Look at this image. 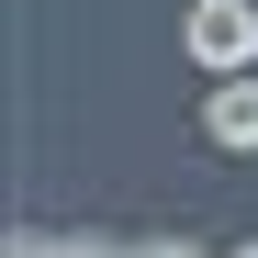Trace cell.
<instances>
[{
    "mask_svg": "<svg viewBox=\"0 0 258 258\" xmlns=\"http://www.w3.org/2000/svg\"><path fill=\"white\" fill-rule=\"evenodd\" d=\"M146 258H202V247H146Z\"/></svg>",
    "mask_w": 258,
    "mask_h": 258,
    "instance_id": "obj_3",
    "label": "cell"
},
{
    "mask_svg": "<svg viewBox=\"0 0 258 258\" xmlns=\"http://www.w3.org/2000/svg\"><path fill=\"white\" fill-rule=\"evenodd\" d=\"M236 258H258V236H247V247H236Z\"/></svg>",
    "mask_w": 258,
    "mask_h": 258,
    "instance_id": "obj_4",
    "label": "cell"
},
{
    "mask_svg": "<svg viewBox=\"0 0 258 258\" xmlns=\"http://www.w3.org/2000/svg\"><path fill=\"white\" fill-rule=\"evenodd\" d=\"M202 135L225 146V157H258V68L213 79V101H202Z\"/></svg>",
    "mask_w": 258,
    "mask_h": 258,
    "instance_id": "obj_2",
    "label": "cell"
},
{
    "mask_svg": "<svg viewBox=\"0 0 258 258\" xmlns=\"http://www.w3.org/2000/svg\"><path fill=\"white\" fill-rule=\"evenodd\" d=\"M180 45H191V68L236 79V68H258V12H247V0H191V12H180Z\"/></svg>",
    "mask_w": 258,
    "mask_h": 258,
    "instance_id": "obj_1",
    "label": "cell"
}]
</instances>
